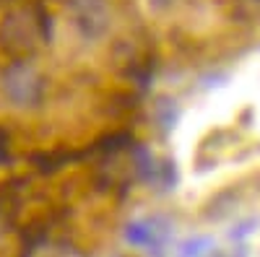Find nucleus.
Returning a JSON list of instances; mask_svg holds the SVG:
<instances>
[{
	"mask_svg": "<svg viewBox=\"0 0 260 257\" xmlns=\"http://www.w3.org/2000/svg\"><path fill=\"white\" fill-rule=\"evenodd\" d=\"M8 91H11V96H13L16 101L26 104V101H31V99L37 96V81H34V76H31L29 70L16 68V70H11V76H8Z\"/></svg>",
	"mask_w": 260,
	"mask_h": 257,
	"instance_id": "obj_2",
	"label": "nucleus"
},
{
	"mask_svg": "<svg viewBox=\"0 0 260 257\" xmlns=\"http://www.w3.org/2000/svg\"><path fill=\"white\" fill-rule=\"evenodd\" d=\"M76 18L83 34H99L107 24V11L102 8L99 0H78Z\"/></svg>",
	"mask_w": 260,
	"mask_h": 257,
	"instance_id": "obj_1",
	"label": "nucleus"
}]
</instances>
